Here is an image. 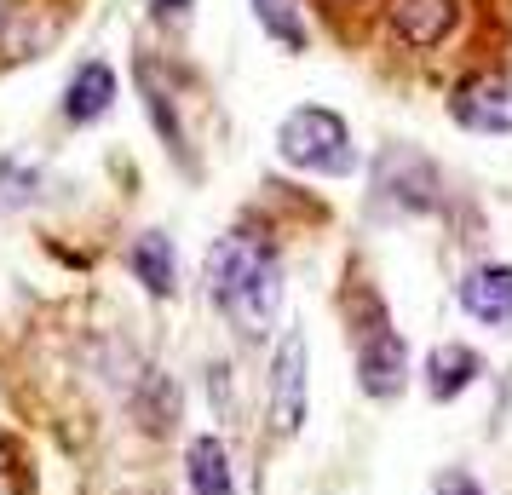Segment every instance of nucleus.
<instances>
[{"instance_id":"4468645a","label":"nucleus","mask_w":512,"mask_h":495,"mask_svg":"<svg viewBox=\"0 0 512 495\" xmlns=\"http://www.w3.org/2000/svg\"><path fill=\"white\" fill-rule=\"evenodd\" d=\"M254 18H259V29H265L277 47H288V52H300V47H305L300 0H254Z\"/></svg>"},{"instance_id":"6e6552de","label":"nucleus","mask_w":512,"mask_h":495,"mask_svg":"<svg viewBox=\"0 0 512 495\" xmlns=\"http://www.w3.org/2000/svg\"><path fill=\"white\" fill-rule=\"evenodd\" d=\"M386 29L403 47H438L455 29V0H386Z\"/></svg>"},{"instance_id":"dca6fc26","label":"nucleus","mask_w":512,"mask_h":495,"mask_svg":"<svg viewBox=\"0 0 512 495\" xmlns=\"http://www.w3.org/2000/svg\"><path fill=\"white\" fill-rule=\"evenodd\" d=\"M156 18H162V24H185V18H190V0H156Z\"/></svg>"},{"instance_id":"423d86ee","label":"nucleus","mask_w":512,"mask_h":495,"mask_svg":"<svg viewBox=\"0 0 512 495\" xmlns=\"http://www.w3.org/2000/svg\"><path fill=\"white\" fill-rule=\"evenodd\" d=\"M265 392H271V432H277V438H294L305 426V334L300 329L282 334Z\"/></svg>"},{"instance_id":"9b49d317","label":"nucleus","mask_w":512,"mask_h":495,"mask_svg":"<svg viewBox=\"0 0 512 495\" xmlns=\"http://www.w3.org/2000/svg\"><path fill=\"white\" fill-rule=\"evenodd\" d=\"M478 375H484V357L472 352V346H438V352L426 357V392L438 403L461 398Z\"/></svg>"},{"instance_id":"20e7f679","label":"nucleus","mask_w":512,"mask_h":495,"mask_svg":"<svg viewBox=\"0 0 512 495\" xmlns=\"http://www.w3.org/2000/svg\"><path fill=\"white\" fill-rule=\"evenodd\" d=\"M449 116L472 133H512V75L507 70H472L449 93Z\"/></svg>"},{"instance_id":"39448f33","label":"nucleus","mask_w":512,"mask_h":495,"mask_svg":"<svg viewBox=\"0 0 512 495\" xmlns=\"http://www.w3.org/2000/svg\"><path fill=\"white\" fill-rule=\"evenodd\" d=\"M374 196L397 213H432L438 208V167L415 150H386L374 167Z\"/></svg>"},{"instance_id":"f03ea898","label":"nucleus","mask_w":512,"mask_h":495,"mask_svg":"<svg viewBox=\"0 0 512 495\" xmlns=\"http://www.w3.org/2000/svg\"><path fill=\"white\" fill-rule=\"evenodd\" d=\"M277 156L300 173H317V179H340L357 167V150H351L346 121L323 110V104H300L288 110V121L277 127Z\"/></svg>"},{"instance_id":"ddd939ff","label":"nucleus","mask_w":512,"mask_h":495,"mask_svg":"<svg viewBox=\"0 0 512 495\" xmlns=\"http://www.w3.org/2000/svg\"><path fill=\"white\" fill-rule=\"evenodd\" d=\"M139 87H144V98H150V116L162 127V139L173 144V150H185V127H179V110H173V93H167L156 58H139Z\"/></svg>"},{"instance_id":"9d476101","label":"nucleus","mask_w":512,"mask_h":495,"mask_svg":"<svg viewBox=\"0 0 512 495\" xmlns=\"http://www.w3.org/2000/svg\"><path fill=\"white\" fill-rule=\"evenodd\" d=\"M185 478H190V495H236L231 449L219 444V438H190V449H185Z\"/></svg>"},{"instance_id":"1a4fd4ad","label":"nucleus","mask_w":512,"mask_h":495,"mask_svg":"<svg viewBox=\"0 0 512 495\" xmlns=\"http://www.w3.org/2000/svg\"><path fill=\"white\" fill-rule=\"evenodd\" d=\"M127 265H133V277H139L156 300H167L173 288H179V260H173V242L162 231H144L133 236V248H127Z\"/></svg>"},{"instance_id":"2eb2a0df","label":"nucleus","mask_w":512,"mask_h":495,"mask_svg":"<svg viewBox=\"0 0 512 495\" xmlns=\"http://www.w3.org/2000/svg\"><path fill=\"white\" fill-rule=\"evenodd\" d=\"M0 196H6V202H29V179L12 162H0Z\"/></svg>"},{"instance_id":"f257e3e1","label":"nucleus","mask_w":512,"mask_h":495,"mask_svg":"<svg viewBox=\"0 0 512 495\" xmlns=\"http://www.w3.org/2000/svg\"><path fill=\"white\" fill-rule=\"evenodd\" d=\"M208 294L242 340H265L282 306V265L259 231H231L208 254Z\"/></svg>"},{"instance_id":"f3484780","label":"nucleus","mask_w":512,"mask_h":495,"mask_svg":"<svg viewBox=\"0 0 512 495\" xmlns=\"http://www.w3.org/2000/svg\"><path fill=\"white\" fill-rule=\"evenodd\" d=\"M6 29H12V0H0V41H6Z\"/></svg>"},{"instance_id":"7ed1b4c3","label":"nucleus","mask_w":512,"mask_h":495,"mask_svg":"<svg viewBox=\"0 0 512 495\" xmlns=\"http://www.w3.org/2000/svg\"><path fill=\"white\" fill-rule=\"evenodd\" d=\"M357 380H363L369 398H397V392L409 386V346H403V334L386 323L380 306H374L369 329L357 340Z\"/></svg>"},{"instance_id":"f8f14e48","label":"nucleus","mask_w":512,"mask_h":495,"mask_svg":"<svg viewBox=\"0 0 512 495\" xmlns=\"http://www.w3.org/2000/svg\"><path fill=\"white\" fill-rule=\"evenodd\" d=\"M116 104V75H110V64H87V70H75L70 93H64V116L75 121V127H87V121H98L104 110Z\"/></svg>"},{"instance_id":"0eeeda50","label":"nucleus","mask_w":512,"mask_h":495,"mask_svg":"<svg viewBox=\"0 0 512 495\" xmlns=\"http://www.w3.org/2000/svg\"><path fill=\"white\" fill-rule=\"evenodd\" d=\"M461 311L489 329H512V265H478L461 277Z\"/></svg>"}]
</instances>
